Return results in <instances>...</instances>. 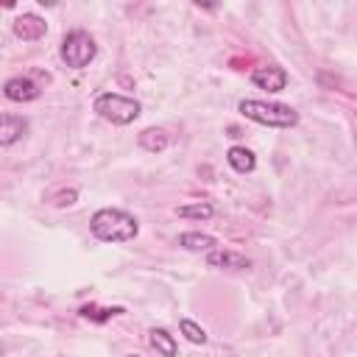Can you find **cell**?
I'll use <instances>...</instances> for the list:
<instances>
[{
	"instance_id": "6da1fadb",
	"label": "cell",
	"mask_w": 357,
	"mask_h": 357,
	"mask_svg": "<svg viewBox=\"0 0 357 357\" xmlns=\"http://www.w3.org/2000/svg\"><path fill=\"white\" fill-rule=\"evenodd\" d=\"M89 231L103 240V243H126V240H134L137 231H139V223L134 215H128L126 209H98L89 220Z\"/></svg>"
},
{
	"instance_id": "7a4b0ae2",
	"label": "cell",
	"mask_w": 357,
	"mask_h": 357,
	"mask_svg": "<svg viewBox=\"0 0 357 357\" xmlns=\"http://www.w3.org/2000/svg\"><path fill=\"white\" fill-rule=\"evenodd\" d=\"M240 114H245L248 120L259 123V126H271V128H293L298 123V112L287 103H268V100H240Z\"/></svg>"
},
{
	"instance_id": "3957f363",
	"label": "cell",
	"mask_w": 357,
	"mask_h": 357,
	"mask_svg": "<svg viewBox=\"0 0 357 357\" xmlns=\"http://www.w3.org/2000/svg\"><path fill=\"white\" fill-rule=\"evenodd\" d=\"M95 112L103 120L114 123V126H128L139 117L142 106L134 98H126V95H117V92H103V95L95 98Z\"/></svg>"
},
{
	"instance_id": "277c9868",
	"label": "cell",
	"mask_w": 357,
	"mask_h": 357,
	"mask_svg": "<svg viewBox=\"0 0 357 357\" xmlns=\"http://www.w3.org/2000/svg\"><path fill=\"white\" fill-rule=\"evenodd\" d=\"M95 53H98V45L86 31H70L61 39V50H59L61 61L73 70H84L95 59Z\"/></svg>"
},
{
	"instance_id": "5b68a950",
	"label": "cell",
	"mask_w": 357,
	"mask_h": 357,
	"mask_svg": "<svg viewBox=\"0 0 357 357\" xmlns=\"http://www.w3.org/2000/svg\"><path fill=\"white\" fill-rule=\"evenodd\" d=\"M251 81L254 86L259 89H268V92H282L287 86V73L279 67V64H265V67H257L251 73Z\"/></svg>"
},
{
	"instance_id": "8992f818",
	"label": "cell",
	"mask_w": 357,
	"mask_h": 357,
	"mask_svg": "<svg viewBox=\"0 0 357 357\" xmlns=\"http://www.w3.org/2000/svg\"><path fill=\"white\" fill-rule=\"evenodd\" d=\"M3 95L8 100H14V103H31V100L39 98V86L28 75H14V78H8L3 84Z\"/></svg>"
},
{
	"instance_id": "52a82bcc",
	"label": "cell",
	"mask_w": 357,
	"mask_h": 357,
	"mask_svg": "<svg viewBox=\"0 0 357 357\" xmlns=\"http://www.w3.org/2000/svg\"><path fill=\"white\" fill-rule=\"evenodd\" d=\"M14 33L22 39V42H36L47 33V22L36 14H22L14 20Z\"/></svg>"
},
{
	"instance_id": "ba28073f",
	"label": "cell",
	"mask_w": 357,
	"mask_h": 357,
	"mask_svg": "<svg viewBox=\"0 0 357 357\" xmlns=\"http://www.w3.org/2000/svg\"><path fill=\"white\" fill-rule=\"evenodd\" d=\"M206 265L209 268H229V271H248L251 268V259L237 254V251H223V248H215L206 254Z\"/></svg>"
},
{
	"instance_id": "9c48e42d",
	"label": "cell",
	"mask_w": 357,
	"mask_h": 357,
	"mask_svg": "<svg viewBox=\"0 0 357 357\" xmlns=\"http://www.w3.org/2000/svg\"><path fill=\"white\" fill-rule=\"evenodd\" d=\"M25 131H28V120H22V117H17V114H8V112L0 117V145L17 142Z\"/></svg>"
},
{
	"instance_id": "30bf717a",
	"label": "cell",
	"mask_w": 357,
	"mask_h": 357,
	"mask_svg": "<svg viewBox=\"0 0 357 357\" xmlns=\"http://www.w3.org/2000/svg\"><path fill=\"white\" fill-rule=\"evenodd\" d=\"M226 162H229L231 170H237V173H251V170L257 167V156H254L248 148H243V145H231L229 153H226Z\"/></svg>"
},
{
	"instance_id": "8fae6325",
	"label": "cell",
	"mask_w": 357,
	"mask_h": 357,
	"mask_svg": "<svg viewBox=\"0 0 357 357\" xmlns=\"http://www.w3.org/2000/svg\"><path fill=\"white\" fill-rule=\"evenodd\" d=\"M178 245L181 248H187V251H215V245H218V240L212 237V234H201V231H184V234H178Z\"/></svg>"
},
{
	"instance_id": "7c38bea8",
	"label": "cell",
	"mask_w": 357,
	"mask_h": 357,
	"mask_svg": "<svg viewBox=\"0 0 357 357\" xmlns=\"http://www.w3.org/2000/svg\"><path fill=\"white\" fill-rule=\"evenodd\" d=\"M148 340H151V346L162 354V357H176V351H178V346H176V340H173V335L167 332V329H151L148 332Z\"/></svg>"
},
{
	"instance_id": "4fadbf2b",
	"label": "cell",
	"mask_w": 357,
	"mask_h": 357,
	"mask_svg": "<svg viewBox=\"0 0 357 357\" xmlns=\"http://www.w3.org/2000/svg\"><path fill=\"white\" fill-rule=\"evenodd\" d=\"M120 312H123V307H98V304H84V307L78 310L81 318L95 321V324H106L109 318H114V315H120Z\"/></svg>"
},
{
	"instance_id": "5bb4252c",
	"label": "cell",
	"mask_w": 357,
	"mask_h": 357,
	"mask_svg": "<svg viewBox=\"0 0 357 357\" xmlns=\"http://www.w3.org/2000/svg\"><path fill=\"white\" fill-rule=\"evenodd\" d=\"M139 145H142L145 151H151V153H159V151L167 148V134H165L162 128H145V131L139 134Z\"/></svg>"
},
{
	"instance_id": "9a60e30c",
	"label": "cell",
	"mask_w": 357,
	"mask_h": 357,
	"mask_svg": "<svg viewBox=\"0 0 357 357\" xmlns=\"http://www.w3.org/2000/svg\"><path fill=\"white\" fill-rule=\"evenodd\" d=\"M178 212V218H192V220H206V218H212V204H187V206H178L176 209Z\"/></svg>"
},
{
	"instance_id": "2e32d148",
	"label": "cell",
	"mask_w": 357,
	"mask_h": 357,
	"mask_svg": "<svg viewBox=\"0 0 357 357\" xmlns=\"http://www.w3.org/2000/svg\"><path fill=\"white\" fill-rule=\"evenodd\" d=\"M178 329L184 332V337H187L190 343H198V346H201V343H206V332H204V329H201L195 321L181 318V321H178Z\"/></svg>"
},
{
	"instance_id": "e0dca14e",
	"label": "cell",
	"mask_w": 357,
	"mask_h": 357,
	"mask_svg": "<svg viewBox=\"0 0 357 357\" xmlns=\"http://www.w3.org/2000/svg\"><path fill=\"white\" fill-rule=\"evenodd\" d=\"M75 198H78L75 190H61L53 195V206H70V204H75Z\"/></svg>"
},
{
	"instance_id": "ac0fdd59",
	"label": "cell",
	"mask_w": 357,
	"mask_h": 357,
	"mask_svg": "<svg viewBox=\"0 0 357 357\" xmlns=\"http://www.w3.org/2000/svg\"><path fill=\"white\" fill-rule=\"evenodd\" d=\"M128 357H139V354H128Z\"/></svg>"
}]
</instances>
